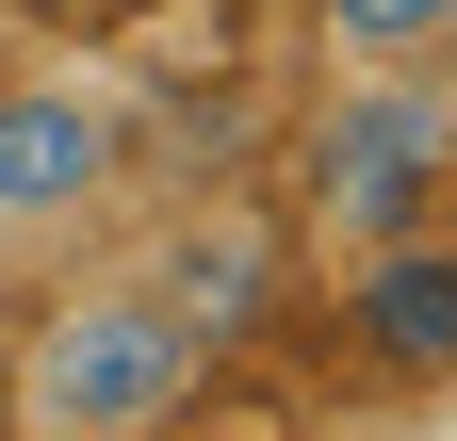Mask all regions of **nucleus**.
Returning <instances> with one entry per match:
<instances>
[{"label":"nucleus","mask_w":457,"mask_h":441,"mask_svg":"<svg viewBox=\"0 0 457 441\" xmlns=\"http://www.w3.org/2000/svg\"><path fill=\"white\" fill-rule=\"evenodd\" d=\"M131 196V98L98 66H17L0 82V245H66Z\"/></svg>","instance_id":"3"},{"label":"nucleus","mask_w":457,"mask_h":441,"mask_svg":"<svg viewBox=\"0 0 457 441\" xmlns=\"http://www.w3.org/2000/svg\"><path fill=\"white\" fill-rule=\"evenodd\" d=\"M147 279H163V295H180V311L212 327V344H228V327H245V311H262V279H278V245L245 229V212H212V229H196V245H163V262H147Z\"/></svg>","instance_id":"5"},{"label":"nucleus","mask_w":457,"mask_h":441,"mask_svg":"<svg viewBox=\"0 0 457 441\" xmlns=\"http://www.w3.org/2000/svg\"><path fill=\"white\" fill-rule=\"evenodd\" d=\"M343 327H360L392 376H457V229H392V245H360Z\"/></svg>","instance_id":"4"},{"label":"nucleus","mask_w":457,"mask_h":441,"mask_svg":"<svg viewBox=\"0 0 457 441\" xmlns=\"http://www.w3.org/2000/svg\"><path fill=\"white\" fill-rule=\"evenodd\" d=\"M196 376H212V327L163 295L147 262H98V279H66L17 327L0 425H33V441H131V425H180Z\"/></svg>","instance_id":"1"},{"label":"nucleus","mask_w":457,"mask_h":441,"mask_svg":"<svg viewBox=\"0 0 457 441\" xmlns=\"http://www.w3.org/2000/svg\"><path fill=\"white\" fill-rule=\"evenodd\" d=\"M343 66H441L457 49V0H311Z\"/></svg>","instance_id":"6"},{"label":"nucleus","mask_w":457,"mask_h":441,"mask_svg":"<svg viewBox=\"0 0 457 441\" xmlns=\"http://www.w3.org/2000/svg\"><path fill=\"white\" fill-rule=\"evenodd\" d=\"M441 196H457V98L425 66H343L295 131V212L360 262L392 229H441Z\"/></svg>","instance_id":"2"}]
</instances>
